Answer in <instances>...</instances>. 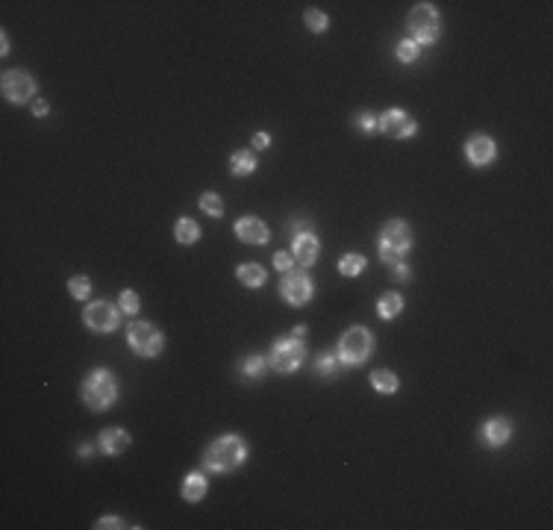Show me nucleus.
I'll return each mask as SVG.
<instances>
[{
  "label": "nucleus",
  "instance_id": "nucleus-1",
  "mask_svg": "<svg viewBox=\"0 0 553 530\" xmlns=\"http://www.w3.org/2000/svg\"><path fill=\"white\" fill-rule=\"evenodd\" d=\"M248 460V442L241 436L230 433V436H218L206 445L203 451V468L212 474H224V472H236V468Z\"/></svg>",
  "mask_w": 553,
  "mask_h": 530
},
{
  "label": "nucleus",
  "instance_id": "nucleus-2",
  "mask_svg": "<svg viewBox=\"0 0 553 530\" xmlns=\"http://www.w3.org/2000/svg\"><path fill=\"white\" fill-rule=\"evenodd\" d=\"M80 395L92 413H103L118 401V380L109 368H94V372L83 380Z\"/></svg>",
  "mask_w": 553,
  "mask_h": 530
},
{
  "label": "nucleus",
  "instance_id": "nucleus-3",
  "mask_svg": "<svg viewBox=\"0 0 553 530\" xmlns=\"http://www.w3.org/2000/svg\"><path fill=\"white\" fill-rule=\"evenodd\" d=\"M407 30H409V42H415L418 47H421V44H436L439 33H441L439 9L433 3H418L409 12V18H407Z\"/></svg>",
  "mask_w": 553,
  "mask_h": 530
},
{
  "label": "nucleus",
  "instance_id": "nucleus-4",
  "mask_svg": "<svg viewBox=\"0 0 553 530\" xmlns=\"http://www.w3.org/2000/svg\"><path fill=\"white\" fill-rule=\"evenodd\" d=\"M371 354H374V336H371V330H365V327H350L345 336L339 339V348H336L339 363L350 365V368L362 365Z\"/></svg>",
  "mask_w": 553,
  "mask_h": 530
},
{
  "label": "nucleus",
  "instance_id": "nucleus-5",
  "mask_svg": "<svg viewBox=\"0 0 553 530\" xmlns=\"http://www.w3.org/2000/svg\"><path fill=\"white\" fill-rule=\"evenodd\" d=\"M303 360H306V345L298 336H286V339L274 342L271 356H268V363H271L274 372H280V374L298 372V368L303 365Z\"/></svg>",
  "mask_w": 553,
  "mask_h": 530
},
{
  "label": "nucleus",
  "instance_id": "nucleus-6",
  "mask_svg": "<svg viewBox=\"0 0 553 530\" xmlns=\"http://www.w3.org/2000/svg\"><path fill=\"white\" fill-rule=\"evenodd\" d=\"M127 345L133 351H136L139 356H159L162 354V348H165V336H162V330H156L151 322H133L130 327H127Z\"/></svg>",
  "mask_w": 553,
  "mask_h": 530
},
{
  "label": "nucleus",
  "instance_id": "nucleus-7",
  "mask_svg": "<svg viewBox=\"0 0 553 530\" xmlns=\"http://www.w3.org/2000/svg\"><path fill=\"white\" fill-rule=\"evenodd\" d=\"M121 315H124L121 306L109 304V301H94L83 310V324L94 333H112L121 324Z\"/></svg>",
  "mask_w": 553,
  "mask_h": 530
},
{
  "label": "nucleus",
  "instance_id": "nucleus-8",
  "mask_svg": "<svg viewBox=\"0 0 553 530\" xmlns=\"http://www.w3.org/2000/svg\"><path fill=\"white\" fill-rule=\"evenodd\" d=\"M280 295L282 301L291 304V306H303L312 301V277L306 274V268H291L282 274L280 283Z\"/></svg>",
  "mask_w": 553,
  "mask_h": 530
},
{
  "label": "nucleus",
  "instance_id": "nucleus-9",
  "mask_svg": "<svg viewBox=\"0 0 553 530\" xmlns=\"http://www.w3.org/2000/svg\"><path fill=\"white\" fill-rule=\"evenodd\" d=\"M377 130H383L389 139H412L418 133V121L407 109H386V113L377 118Z\"/></svg>",
  "mask_w": 553,
  "mask_h": 530
},
{
  "label": "nucleus",
  "instance_id": "nucleus-10",
  "mask_svg": "<svg viewBox=\"0 0 553 530\" xmlns=\"http://www.w3.org/2000/svg\"><path fill=\"white\" fill-rule=\"evenodd\" d=\"M380 245H383V248H389V251H395V254H400V256L409 254L412 245H415L412 227L407 224V221H400V218L386 221L383 230H380Z\"/></svg>",
  "mask_w": 553,
  "mask_h": 530
},
{
  "label": "nucleus",
  "instance_id": "nucleus-11",
  "mask_svg": "<svg viewBox=\"0 0 553 530\" xmlns=\"http://www.w3.org/2000/svg\"><path fill=\"white\" fill-rule=\"evenodd\" d=\"M0 89H3V97L9 103H27V101H33V94H35V83H33V77L27 71H6L3 74V83H0Z\"/></svg>",
  "mask_w": 553,
  "mask_h": 530
},
{
  "label": "nucleus",
  "instance_id": "nucleus-12",
  "mask_svg": "<svg viewBox=\"0 0 553 530\" xmlns=\"http://www.w3.org/2000/svg\"><path fill=\"white\" fill-rule=\"evenodd\" d=\"M465 156H468L471 165L483 168V165H488V163H495L497 144H495V139H491V135L477 133V135H471V139H468V144H465Z\"/></svg>",
  "mask_w": 553,
  "mask_h": 530
},
{
  "label": "nucleus",
  "instance_id": "nucleus-13",
  "mask_svg": "<svg viewBox=\"0 0 553 530\" xmlns=\"http://www.w3.org/2000/svg\"><path fill=\"white\" fill-rule=\"evenodd\" d=\"M318 254H321V245H318L315 233H298V236H291V256L300 268H309L318 260Z\"/></svg>",
  "mask_w": 553,
  "mask_h": 530
},
{
  "label": "nucleus",
  "instance_id": "nucleus-14",
  "mask_svg": "<svg viewBox=\"0 0 553 530\" xmlns=\"http://www.w3.org/2000/svg\"><path fill=\"white\" fill-rule=\"evenodd\" d=\"M236 236H239V242H244V245H265L268 242V224L262 218H256V215H241L239 221H236Z\"/></svg>",
  "mask_w": 553,
  "mask_h": 530
},
{
  "label": "nucleus",
  "instance_id": "nucleus-15",
  "mask_svg": "<svg viewBox=\"0 0 553 530\" xmlns=\"http://www.w3.org/2000/svg\"><path fill=\"white\" fill-rule=\"evenodd\" d=\"M480 436L488 448H503L512 439V422L503 415L488 418V422H483V427H480Z\"/></svg>",
  "mask_w": 553,
  "mask_h": 530
},
{
  "label": "nucleus",
  "instance_id": "nucleus-16",
  "mask_svg": "<svg viewBox=\"0 0 553 530\" xmlns=\"http://www.w3.org/2000/svg\"><path fill=\"white\" fill-rule=\"evenodd\" d=\"M97 445H101V451L109 454V457H118V454H124L130 448V433L124 427H106V430H101V436H97Z\"/></svg>",
  "mask_w": 553,
  "mask_h": 530
},
{
  "label": "nucleus",
  "instance_id": "nucleus-17",
  "mask_svg": "<svg viewBox=\"0 0 553 530\" xmlns=\"http://www.w3.org/2000/svg\"><path fill=\"white\" fill-rule=\"evenodd\" d=\"M206 489H209V483H206L203 472H192L186 480H182V498H186L189 504H198L206 495Z\"/></svg>",
  "mask_w": 553,
  "mask_h": 530
},
{
  "label": "nucleus",
  "instance_id": "nucleus-18",
  "mask_svg": "<svg viewBox=\"0 0 553 530\" xmlns=\"http://www.w3.org/2000/svg\"><path fill=\"white\" fill-rule=\"evenodd\" d=\"M236 277H239V283H244L248 289H260L268 274H265V268H262L260 263H241V265L236 268Z\"/></svg>",
  "mask_w": 553,
  "mask_h": 530
},
{
  "label": "nucleus",
  "instance_id": "nucleus-19",
  "mask_svg": "<svg viewBox=\"0 0 553 530\" xmlns=\"http://www.w3.org/2000/svg\"><path fill=\"white\" fill-rule=\"evenodd\" d=\"M403 313V298L398 292H386L383 298L377 301V315L383 318V322H391V318H398Z\"/></svg>",
  "mask_w": 553,
  "mask_h": 530
},
{
  "label": "nucleus",
  "instance_id": "nucleus-20",
  "mask_svg": "<svg viewBox=\"0 0 553 530\" xmlns=\"http://www.w3.org/2000/svg\"><path fill=\"white\" fill-rule=\"evenodd\" d=\"M371 386L377 392H383V395H395L400 380H398L395 372H389V368H377V372H371Z\"/></svg>",
  "mask_w": 553,
  "mask_h": 530
},
{
  "label": "nucleus",
  "instance_id": "nucleus-21",
  "mask_svg": "<svg viewBox=\"0 0 553 530\" xmlns=\"http://www.w3.org/2000/svg\"><path fill=\"white\" fill-rule=\"evenodd\" d=\"M230 171H232V177L253 174V171H256V156L250 151H236V154L230 156Z\"/></svg>",
  "mask_w": 553,
  "mask_h": 530
},
{
  "label": "nucleus",
  "instance_id": "nucleus-22",
  "mask_svg": "<svg viewBox=\"0 0 553 530\" xmlns=\"http://www.w3.org/2000/svg\"><path fill=\"white\" fill-rule=\"evenodd\" d=\"M174 236H177V242L180 245H194L201 239V227H198V221H192V218H180L177 221V227H174Z\"/></svg>",
  "mask_w": 553,
  "mask_h": 530
},
{
  "label": "nucleus",
  "instance_id": "nucleus-23",
  "mask_svg": "<svg viewBox=\"0 0 553 530\" xmlns=\"http://www.w3.org/2000/svg\"><path fill=\"white\" fill-rule=\"evenodd\" d=\"M365 265H368V260H365L362 254H345V256L339 260V271H341L345 277H359L362 271H365Z\"/></svg>",
  "mask_w": 553,
  "mask_h": 530
},
{
  "label": "nucleus",
  "instance_id": "nucleus-24",
  "mask_svg": "<svg viewBox=\"0 0 553 530\" xmlns=\"http://www.w3.org/2000/svg\"><path fill=\"white\" fill-rule=\"evenodd\" d=\"M198 204H201V209H203L209 218H221V215H224V201H221L215 192H203Z\"/></svg>",
  "mask_w": 553,
  "mask_h": 530
},
{
  "label": "nucleus",
  "instance_id": "nucleus-25",
  "mask_svg": "<svg viewBox=\"0 0 553 530\" xmlns=\"http://www.w3.org/2000/svg\"><path fill=\"white\" fill-rule=\"evenodd\" d=\"M303 21H306V27H309L312 33H327V27H330V18L324 15L321 9H306Z\"/></svg>",
  "mask_w": 553,
  "mask_h": 530
},
{
  "label": "nucleus",
  "instance_id": "nucleus-26",
  "mask_svg": "<svg viewBox=\"0 0 553 530\" xmlns=\"http://www.w3.org/2000/svg\"><path fill=\"white\" fill-rule=\"evenodd\" d=\"M239 372L250 380H260L265 374V356H248V360L239 365Z\"/></svg>",
  "mask_w": 553,
  "mask_h": 530
},
{
  "label": "nucleus",
  "instance_id": "nucleus-27",
  "mask_svg": "<svg viewBox=\"0 0 553 530\" xmlns=\"http://www.w3.org/2000/svg\"><path fill=\"white\" fill-rule=\"evenodd\" d=\"M68 289H71V295H74L77 301H89V295H92V280L85 277V274H77V277L68 280Z\"/></svg>",
  "mask_w": 553,
  "mask_h": 530
},
{
  "label": "nucleus",
  "instance_id": "nucleus-28",
  "mask_svg": "<svg viewBox=\"0 0 553 530\" xmlns=\"http://www.w3.org/2000/svg\"><path fill=\"white\" fill-rule=\"evenodd\" d=\"M118 306H121V313H124V315H136V313L142 310V301H139L136 292L124 289V292L118 295Z\"/></svg>",
  "mask_w": 553,
  "mask_h": 530
},
{
  "label": "nucleus",
  "instance_id": "nucleus-29",
  "mask_svg": "<svg viewBox=\"0 0 553 530\" xmlns=\"http://www.w3.org/2000/svg\"><path fill=\"white\" fill-rule=\"evenodd\" d=\"M418 53H421V47H418L415 42H409V39H403V42H398V47H395V56L400 59V63H415L418 59Z\"/></svg>",
  "mask_w": 553,
  "mask_h": 530
},
{
  "label": "nucleus",
  "instance_id": "nucleus-30",
  "mask_svg": "<svg viewBox=\"0 0 553 530\" xmlns=\"http://www.w3.org/2000/svg\"><path fill=\"white\" fill-rule=\"evenodd\" d=\"M336 363H339V356H336V354H321V356L315 360V374L333 377V374H336Z\"/></svg>",
  "mask_w": 553,
  "mask_h": 530
},
{
  "label": "nucleus",
  "instance_id": "nucleus-31",
  "mask_svg": "<svg viewBox=\"0 0 553 530\" xmlns=\"http://www.w3.org/2000/svg\"><path fill=\"white\" fill-rule=\"evenodd\" d=\"M294 265H298V263H294L291 254H286V251H277V254H274V268L282 271V274H286V271H291Z\"/></svg>",
  "mask_w": 553,
  "mask_h": 530
},
{
  "label": "nucleus",
  "instance_id": "nucleus-32",
  "mask_svg": "<svg viewBox=\"0 0 553 530\" xmlns=\"http://www.w3.org/2000/svg\"><path fill=\"white\" fill-rule=\"evenodd\" d=\"M356 124H359V130H362V133H374V130H377V115H371V113H359V115H356Z\"/></svg>",
  "mask_w": 553,
  "mask_h": 530
},
{
  "label": "nucleus",
  "instance_id": "nucleus-33",
  "mask_svg": "<svg viewBox=\"0 0 553 530\" xmlns=\"http://www.w3.org/2000/svg\"><path fill=\"white\" fill-rule=\"evenodd\" d=\"M94 527L97 530H106V527H136V524H127L124 519H118V515H103V519H97Z\"/></svg>",
  "mask_w": 553,
  "mask_h": 530
},
{
  "label": "nucleus",
  "instance_id": "nucleus-34",
  "mask_svg": "<svg viewBox=\"0 0 553 530\" xmlns=\"http://www.w3.org/2000/svg\"><path fill=\"white\" fill-rule=\"evenodd\" d=\"M268 144H271V139H268V133H256V135H253V147H256V151H265Z\"/></svg>",
  "mask_w": 553,
  "mask_h": 530
},
{
  "label": "nucleus",
  "instance_id": "nucleus-35",
  "mask_svg": "<svg viewBox=\"0 0 553 530\" xmlns=\"http://www.w3.org/2000/svg\"><path fill=\"white\" fill-rule=\"evenodd\" d=\"M47 113H51L47 101H35V103H33V115H35V118H42V115H47Z\"/></svg>",
  "mask_w": 553,
  "mask_h": 530
},
{
  "label": "nucleus",
  "instance_id": "nucleus-36",
  "mask_svg": "<svg viewBox=\"0 0 553 530\" xmlns=\"http://www.w3.org/2000/svg\"><path fill=\"white\" fill-rule=\"evenodd\" d=\"M395 274H398V280H400V283H407V280H409V265H407V263L395 265Z\"/></svg>",
  "mask_w": 553,
  "mask_h": 530
},
{
  "label": "nucleus",
  "instance_id": "nucleus-37",
  "mask_svg": "<svg viewBox=\"0 0 553 530\" xmlns=\"http://www.w3.org/2000/svg\"><path fill=\"white\" fill-rule=\"evenodd\" d=\"M0 51H3V56H9V35L3 33V39H0Z\"/></svg>",
  "mask_w": 553,
  "mask_h": 530
},
{
  "label": "nucleus",
  "instance_id": "nucleus-38",
  "mask_svg": "<svg viewBox=\"0 0 553 530\" xmlns=\"http://www.w3.org/2000/svg\"><path fill=\"white\" fill-rule=\"evenodd\" d=\"M80 457H92V445H80Z\"/></svg>",
  "mask_w": 553,
  "mask_h": 530
}]
</instances>
